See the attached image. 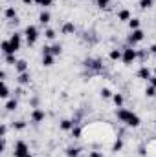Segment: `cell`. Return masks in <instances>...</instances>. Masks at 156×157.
<instances>
[{
    "mask_svg": "<svg viewBox=\"0 0 156 157\" xmlns=\"http://www.w3.org/2000/svg\"><path fill=\"white\" fill-rule=\"evenodd\" d=\"M24 37H26V44L31 48V46H35L37 44V40L40 37V31L37 26H33V24H28L26 26V29H24Z\"/></svg>",
    "mask_w": 156,
    "mask_h": 157,
    "instance_id": "cell-1",
    "label": "cell"
},
{
    "mask_svg": "<svg viewBox=\"0 0 156 157\" xmlns=\"http://www.w3.org/2000/svg\"><path fill=\"white\" fill-rule=\"evenodd\" d=\"M138 60V49H134L132 46H125L123 48V57H121V62L125 66H130Z\"/></svg>",
    "mask_w": 156,
    "mask_h": 157,
    "instance_id": "cell-2",
    "label": "cell"
},
{
    "mask_svg": "<svg viewBox=\"0 0 156 157\" xmlns=\"http://www.w3.org/2000/svg\"><path fill=\"white\" fill-rule=\"evenodd\" d=\"M83 66L88 68V70H92V71H96V73L103 71V60H101V59H92V57H88V59L83 60Z\"/></svg>",
    "mask_w": 156,
    "mask_h": 157,
    "instance_id": "cell-3",
    "label": "cell"
},
{
    "mask_svg": "<svg viewBox=\"0 0 156 157\" xmlns=\"http://www.w3.org/2000/svg\"><path fill=\"white\" fill-rule=\"evenodd\" d=\"M26 154H30V144L26 141H17L13 144V157H24Z\"/></svg>",
    "mask_w": 156,
    "mask_h": 157,
    "instance_id": "cell-4",
    "label": "cell"
},
{
    "mask_svg": "<svg viewBox=\"0 0 156 157\" xmlns=\"http://www.w3.org/2000/svg\"><path fill=\"white\" fill-rule=\"evenodd\" d=\"M145 39V33H143V29H134V31H130V35H129V39H127V42H129V46H136V44H140L142 40Z\"/></svg>",
    "mask_w": 156,
    "mask_h": 157,
    "instance_id": "cell-5",
    "label": "cell"
},
{
    "mask_svg": "<svg viewBox=\"0 0 156 157\" xmlns=\"http://www.w3.org/2000/svg\"><path fill=\"white\" fill-rule=\"evenodd\" d=\"M22 35H24V33L15 31V33H11V37H9V42H11V46H13V51H15V53H17V51H20V48H22Z\"/></svg>",
    "mask_w": 156,
    "mask_h": 157,
    "instance_id": "cell-6",
    "label": "cell"
},
{
    "mask_svg": "<svg viewBox=\"0 0 156 157\" xmlns=\"http://www.w3.org/2000/svg\"><path fill=\"white\" fill-rule=\"evenodd\" d=\"M31 122L33 124H40L44 119H46V112L42 110V108H33V112H31Z\"/></svg>",
    "mask_w": 156,
    "mask_h": 157,
    "instance_id": "cell-7",
    "label": "cell"
},
{
    "mask_svg": "<svg viewBox=\"0 0 156 157\" xmlns=\"http://www.w3.org/2000/svg\"><path fill=\"white\" fill-rule=\"evenodd\" d=\"M4 17H6L9 22L18 24V17H17V9H15V6H7V7L4 9Z\"/></svg>",
    "mask_w": 156,
    "mask_h": 157,
    "instance_id": "cell-8",
    "label": "cell"
},
{
    "mask_svg": "<svg viewBox=\"0 0 156 157\" xmlns=\"http://www.w3.org/2000/svg\"><path fill=\"white\" fill-rule=\"evenodd\" d=\"M132 113H134V112H132V110H127V108H117L116 110V117H117L119 122H127Z\"/></svg>",
    "mask_w": 156,
    "mask_h": 157,
    "instance_id": "cell-9",
    "label": "cell"
},
{
    "mask_svg": "<svg viewBox=\"0 0 156 157\" xmlns=\"http://www.w3.org/2000/svg\"><path fill=\"white\" fill-rule=\"evenodd\" d=\"M15 71H17V75H18V73H26V71H30V64H28V60L18 59V62L15 64Z\"/></svg>",
    "mask_w": 156,
    "mask_h": 157,
    "instance_id": "cell-10",
    "label": "cell"
},
{
    "mask_svg": "<svg viewBox=\"0 0 156 157\" xmlns=\"http://www.w3.org/2000/svg\"><path fill=\"white\" fill-rule=\"evenodd\" d=\"M136 77H138V78H142V80H147V82H149V78L153 77V71H151V70H149L147 66H142V68L138 70Z\"/></svg>",
    "mask_w": 156,
    "mask_h": 157,
    "instance_id": "cell-11",
    "label": "cell"
},
{
    "mask_svg": "<svg viewBox=\"0 0 156 157\" xmlns=\"http://www.w3.org/2000/svg\"><path fill=\"white\" fill-rule=\"evenodd\" d=\"M17 82H18L20 86H30V84H31V73H30V71L18 73V75H17Z\"/></svg>",
    "mask_w": 156,
    "mask_h": 157,
    "instance_id": "cell-12",
    "label": "cell"
},
{
    "mask_svg": "<svg viewBox=\"0 0 156 157\" xmlns=\"http://www.w3.org/2000/svg\"><path fill=\"white\" fill-rule=\"evenodd\" d=\"M61 33H63V35H74V33H76V24H74V22H63Z\"/></svg>",
    "mask_w": 156,
    "mask_h": 157,
    "instance_id": "cell-13",
    "label": "cell"
},
{
    "mask_svg": "<svg viewBox=\"0 0 156 157\" xmlns=\"http://www.w3.org/2000/svg\"><path fill=\"white\" fill-rule=\"evenodd\" d=\"M50 22H51V13L46 11V9H42L39 13V24L40 26H48Z\"/></svg>",
    "mask_w": 156,
    "mask_h": 157,
    "instance_id": "cell-14",
    "label": "cell"
},
{
    "mask_svg": "<svg viewBox=\"0 0 156 157\" xmlns=\"http://www.w3.org/2000/svg\"><path fill=\"white\" fill-rule=\"evenodd\" d=\"M74 126H76V124H74L72 119H61V122H59V128H61L63 132H72Z\"/></svg>",
    "mask_w": 156,
    "mask_h": 157,
    "instance_id": "cell-15",
    "label": "cell"
},
{
    "mask_svg": "<svg viewBox=\"0 0 156 157\" xmlns=\"http://www.w3.org/2000/svg\"><path fill=\"white\" fill-rule=\"evenodd\" d=\"M123 146H125L123 137H116V141H114V143H112V146H110V152H112V154H117V152H121V150H123Z\"/></svg>",
    "mask_w": 156,
    "mask_h": 157,
    "instance_id": "cell-16",
    "label": "cell"
},
{
    "mask_svg": "<svg viewBox=\"0 0 156 157\" xmlns=\"http://www.w3.org/2000/svg\"><path fill=\"white\" fill-rule=\"evenodd\" d=\"M125 124H127L129 128H138V126L142 124V119H140V115H138V113H132V115H130V119H129Z\"/></svg>",
    "mask_w": 156,
    "mask_h": 157,
    "instance_id": "cell-17",
    "label": "cell"
},
{
    "mask_svg": "<svg viewBox=\"0 0 156 157\" xmlns=\"http://www.w3.org/2000/svg\"><path fill=\"white\" fill-rule=\"evenodd\" d=\"M4 108H6V112H15L17 108H18V99H7L6 101V104H4Z\"/></svg>",
    "mask_w": 156,
    "mask_h": 157,
    "instance_id": "cell-18",
    "label": "cell"
},
{
    "mask_svg": "<svg viewBox=\"0 0 156 157\" xmlns=\"http://www.w3.org/2000/svg\"><path fill=\"white\" fill-rule=\"evenodd\" d=\"M130 18H132V15H130L129 9H121V11H117V20H119V22H129Z\"/></svg>",
    "mask_w": 156,
    "mask_h": 157,
    "instance_id": "cell-19",
    "label": "cell"
},
{
    "mask_svg": "<svg viewBox=\"0 0 156 157\" xmlns=\"http://www.w3.org/2000/svg\"><path fill=\"white\" fill-rule=\"evenodd\" d=\"M64 155L66 157H79L81 155V148H79V146H68V148L64 150Z\"/></svg>",
    "mask_w": 156,
    "mask_h": 157,
    "instance_id": "cell-20",
    "label": "cell"
},
{
    "mask_svg": "<svg viewBox=\"0 0 156 157\" xmlns=\"http://www.w3.org/2000/svg\"><path fill=\"white\" fill-rule=\"evenodd\" d=\"M121 57H123V49H117V48L110 49V53H109V59H110V60H114V62L121 60Z\"/></svg>",
    "mask_w": 156,
    "mask_h": 157,
    "instance_id": "cell-21",
    "label": "cell"
},
{
    "mask_svg": "<svg viewBox=\"0 0 156 157\" xmlns=\"http://www.w3.org/2000/svg\"><path fill=\"white\" fill-rule=\"evenodd\" d=\"M40 62H42L44 68H51V66L55 64V57H53V55H42V60H40Z\"/></svg>",
    "mask_w": 156,
    "mask_h": 157,
    "instance_id": "cell-22",
    "label": "cell"
},
{
    "mask_svg": "<svg viewBox=\"0 0 156 157\" xmlns=\"http://www.w3.org/2000/svg\"><path fill=\"white\" fill-rule=\"evenodd\" d=\"M2 53H4V55H13V53H15V51H13L11 42H9V39H7V40H2Z\"/></svg>",
    "mask_w": 156,
    "mask_h": 157,
    "instance_id": "cell-23",
    "label": "cell"
},
{
    "mask_svg": "<svg viewBox=\"0 0 156 157\" xmlns=\"http://www.w3.org/2000/svg\"><path fill=\"white\" fill-rule=\"evenodd\" d=\"M4 62H6L7 66H13V68H15V64L18 62V59H17V53H13V55H4Z\"/></svg>",
    "mask_w": 156,
    "mask_h": 157,
    "instance_id": "cell-24",
    "label": "cell"
},
{
    "mask_svg": "<svg viewBox=\"0 0 156 157\" xmlns=\"http://www.w3.org/2000/svg\"><path fill=\"white\" fill-rule=\"evenodd\" d=\"M112 101H114L116 108H123V104H125V97H123L121 93H114V95H112Z\"/></svg>",
    "mask_w": 156,
    "mask_h": 157,
    "instance_id": "cell-25",
    "label": "cell"
},
{
    "mask_svg": "<svg viewBox=\"0 0 156 157\" xmlns=\"http://www.w3.org/2000/svg\"><path fill=\"white\" fill-rule=\"evenodd\" d=\"M26 126H28V122H26L24 119H18V121H15V122H13V130H17V132L26 130Z\"/></svg>",
    "mask_w": 156,
    "mask_h": 157,
    "instance_id": "cell-26",
    "label": "cell"
},
{
    "mask_svg": "<svg viewBox=\"0 0 156 157\" xmlns=\"http://www.w3.org/2000/svg\"><path fill=\"white\" fill-rule=\"evenodd\" d=\"M61 53H63V44H61V42L51 44V55H53V57H59Z\"/></svg>",
    "mask_w": 156,
    "mask_h": 157,
    "instance_id": "cell-27",
    "label": "cell"
},
{
    "mask_svg": "<svg viewBox=\"0 0 156 157\" xmlns=\"http://www.w3.org/2000/svg\"><path fill=\"white\" fill-rule=\"evenodd\" d=\"M140 18H136V17H132L130 20H129V28H130V31H134V29H140Z\"/></svg>",
    "mask_w": 156,
    "mask_h": 157,
    "instance_id": "cell-28",
    "label": "cell"
},
{
    "mask_svg": "<svg viewBox=\"0 0 156 157\" xmlns=\"http://www.w3.org/2000/svg\"><path fill=\"white\" fill-rule=\"evenodd\" d=\"M9 95H11V91H9L7 82H2V91H0V97H2V99H9Z\"/></svg>",
    "mask_w": 156,
    "mask_h": 157,
    "instance_id": "cell-29",
    "label": "cell"
},
{
    "mask_svg": "<svg viewBox=\"0 0 156 157\" xmlns=\"http://www.w3.org/2000/svg\"><path fill=\"white\" fill-rule=\"evenodd\" d=\"M70 133H72V137H74V139H81V137H83V128H81V126H74V128H72V132H70Z\"/></svg>",
    "mask_w": 156,
    "mask_h": 157,
    "instance_id": "cell-30",
    "label": "cell"
},
{
    "mask_svg": "<svg viewBox=\"0 0 156 157\" xmlns=\"http://www.w3.org/2000/svg\"><path fill=\"white\" fill-rule=\"evenodd\" d=\"M55 37H57L55 29H51V28H46V29H44V39H48V40H55Z\"/></svg>",
    "mask_w": 156,
    "mask_h": 157,
    "instance_id": "cell-31",
    "label": "cell"
},
{
    "mask_svg": "<svg viewBox=\"0 0 156 157\" xmlns=\"http://www.w3.org/2000/svg\"><path fill=\"white\" fill-rule=\"evenodd\" d=\"M145 95H147L149 99H153V97H156V88L153 86V84H149V86L145 88Z\"/></svg>",
    "mask_w": 156,
    "mask_h": 157,
    "instance_id": "cell-32",
    "label": "cell"
},
{
    "mask_svg": "<svg viewBox=\"0 0 156 157\" xmlns=\"http://www.w3.org/2000/svg\"><path fill=\"white\" fill-rule=\"evenodd\" d=\"M99 93H101V97H103V99H112V95H114L110 88H101V91H99Z\"/></svg>",
    "mask_w": 156,
    "mask_h": 157,
    "instance_id": "cell-33",
    "label": "cell"
},
{
    "mask_svg": "<svg viewBox=\"0 0 156 157\" xmlns=\"http://www.w3.org/2000/svg\"><path fill=\"white\" fill-rule=\"evenodd\" d=\"M110 2H112V0H96V6H97L99 9H107V7L110 6Z\"/></svg>",
    "mask_w": 156,
    "mask_h": 157,
    "instance_id": "cell-34",
    "label": "cell"
},
{
    "mask_svg": "<svg viewBox=\"0 0 156 157\" xmlns=\"http://www.w3.org/2000/svg\"><path fill=\"white\" fill-rule=\"evenodd\" d=\"M140 7L142 9H151L153 7V0H140Z\"/></svg>",
    "mask_w": 156,
    "mask_h": 157,
    "instance_id": "cell-35",
    "label": "cell"
},
{
    "mask_svg": "<svg viewBox=\"0 0 156 157\" xmlns=\"http://www.w3.org/2000/svg\"><path fill=\"white\" fill-rule=\"evenodd\" d=\"M0 137H7V124L6 122H2V126H0Z\"/></svg>",
    "mask_w": 156,
    "mask_h": 157,
    "instance_id": "cell-36",
    "label": "cell"
},
{
    "mask_svg": "<svg viewBox=\"0 0 156 157\" xmlns=\"http://www.w3.org/2000/svg\"><path fill=\"white\" fill-rule=\"evenodd\" d=\"M42 55H51V46L44 44V46H42Z\"/></svg>",
    "mask_w": 156,
    "mask_h": 157,
    "instance_id": "cell-37",
    "label": "cell"
},
{
    "mask_svg": "<svg viewBox=\"0 0 156 157\" xmlns=\"http://www.w3.org/2000/svg\"><path fill=\"white\" fill-rule=\"evenodd\" d=\"M51 4H53V0H42V4H40V7H44V9H46V7H50Z\"/></svg>",
    "mask_w": 156,
    "mask_h": 157,
    "instance_id": "cell-38",
    "label": "cell"
},
{
    "mask_svg": "<svg viewBox=\"0 0 156 157\" xmlns=\"http://www.w3.org/2000/svg\"><path fill=\"white\" fill-rule=\"evenodd\" d=\"M88 157H105V155H103V152H90Z\"/></svg>",
    "mask_w": 156,
    "mask_h": 157,
    "instance_id": "cell-39",
    "label": "cell"
},
{
    "mask_svg": "<svg viewBox=\"0 0 156 157\" xmlns=\"http://www.w3.org/2000/svg\"><path fill=\"white\" fill-rule=\"evenodd\" d=\"M149 53H151L153 57H156V44H153V46L149 48Z\"/></svg>",
    "mask_w": 156,
    "mask_h": 157,
    "instance_id": "cell-40",
    "label": "cell"
},
{
    "mask_svg": "<svg viewBox=\"0 0 156 157\" xmlns=\"http://www.w3.org/2000/svg\"><path fill=\"white\" fill-rule=\"evenodd\" d=\"M140 155L147 157V150H145V146H143V144H142V146H140Z\"/></svg>",
    "mask_w": 156,
    "mask_h": 157,
    "instance_id": "cell-41",
    "label": "cell"
},
{
    "mask_svg": "<svg viewBox=\"0 0 156 157\" xmlns=\"http://www.w3.org/2000/svg\"><path fill=\"white\" fill-rule=\"evenodd\" d=\"M22 4H24V6H33L35 0H22Z\"/></svg>",
    "mask_w": 156,
    "mask_h": 157,
    "instance_id": "cell-42",
    "label": "cell"
},
{
    "mask_svg": "<svg viewBox=\"0 0 156 157\" xmlns=\"http://www.w3.org/2000/svg\"><path fill=\"white\" fill-rule=\"evenodd\" d=\"M149 84H153V86L156 88V75H153V77L149 78Z\"/></svg>",
    "mask_w": 156,
    "mask_h": 157,
    "instance_id": "cell-43",
    "label": "cell"
},
{
    "mask_svg": "<svg viewBox=\"0 0 156 157\" xmlns=\"http://www.w3.org/2000/svg\"><path fill=\"white\" fill-rule=\"evenodd\" d=\"M42 4V0H35V6H40Z\"/></svg>",
    "mask_w": 156,
    "mask_h": 157,
    "instance_id": "cell-44",
    "label": "cell"
},
{
    "mask_svg": "<svg viewBox=\"0 0 156 157\" xmlns=\"http://www.w3.org/2000/svg\"><path fill=\"white\" fill-rule=\"evenodd\" d=\"M24 157H33V155H31V152H30V154H26Z\"/></svg>",
    "mask_w": 156,
    "mask_h": 157,
    "instance_id": "cell-45",
    "label": "cell"
},
{
    "mask_svg": "<svg viewBox=\"0 0 156 157\" xmlns=\"http://www.w3.org/2000/svg\"><path fill=\"white\" fill-rule=\"evenodd\" d=\"M153 75H156V66H154V70H153Z\"/></svg>",
    "mask_w": 156,
    "mask_h": 157,
    "instance_id": "cell-46",
    "label": "cell"
},
{
    "mask_svg": "<svg viewBox=\"0 0 156 157\" xmlns=\"http://www.w3.org/2000/svg\"><path fill=\"white\" fill-rule=\"evenodd\" d=\"M4 2H13V0H4Z\"/></svg>",
    "mask_w": 156,
    "mask_h": 157,
    "instance_id": "cell-47",
    "label": "cell"
},
{
    "mask_svg": "<svg viewBox=\"0 0 156 157\" xmlns=\"http://www.w3.org/2000/svg\"><path fill=\"white\" fill-rule=\"evenodd\" d=\"M154 126H156V121H154Z\"/></svg>",
    "mask_w": 156,
    "mask_h": 157,
    "instance_id": "cell-48",
    "label": "cell"
}]
</instances>
